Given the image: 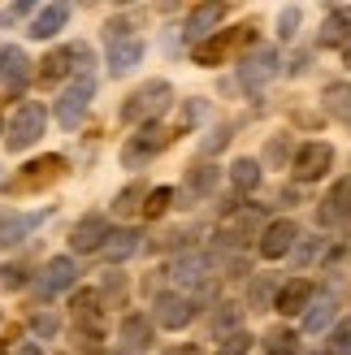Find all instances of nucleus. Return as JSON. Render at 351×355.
<instances>
[{"mask_svg":"<svg viewBox=\"0 0 351 355\" xmlns=\"http://www.w3.org/2000/svg\"><path fill=\"white\" fill-rule=\"evenodd\" d=\"M347 355H351V351H347Z\"/></svg>","mask_w":351,"mask_h":355,"instance_id":"nucleus-43","label":"nucleus"},{"mask_svg":"<svg viewBox=\"0 0 351 355\" xmlns=\"http://www.w3.org/2000/svg\"><path fill=\"white\" fill-rule=\"evenodd\" d=\"M31 13V5H5L0 9V22H17V17H26Z\"/></svg>","mask_w":351,"mask_h":355,"instance_id":"nucleus-38","label":"nucleus"},{"mask_svg":"<svg viewBox=\"0 0 351 355\" xmlns=\"http://www.w3.org/2000/svg\"><path fill=\"white\" fill-rule=\"evenodd\" d=\"M104 256H109L113 264H121V260H130L135 252H139V234L135 230H113L109 239H104V247H100Z\"/></svg>","mask_w":351,"mask_h":355,"instance_id":"nucleus-20","label":"nucleus"},{"mask_svg":"<svg viewBox=\"0 0 351 355\" xmlns=\"http://www.w3.org/2000/svg\"><path fill=\"white\" fill-rule=\"evenodd\" d=\"M44 109L40 104H22V109L13 113V121H9V135H5V144H9V152H26V148H35L40 144V135H44Z\"/></svg>","mask_w":351,"mask_h":355,"instance_id":"nucleus-5","label":"nucleus"},{"mask_svg":"<svg viewBox=\"0 0 351 355\" xmlns=\"http://www.w3.org/2000/svg\"><path fill=\"white\" fill-rule=\"evenodd\" d=\"M148 343H152V321L139 316V312L126 316V321H121V347H126V355H144Z\"/></svg>","mask_w":351,"mask_h":355,"instance_id":"nucleus-18","label":"nucleus"},{"mask_svg":"<svg viewBox=\"0 0 351 355\" xmlns=\"http://www.w3.org/2000/svg\"><path fill=\"white\" fill-rule=\"evenodd\" d=\"M347 22H351V5H339L334 13L325 17V26H321V44H325V48H334V44H347V40H351Z\"/></svg>","mask_w":351,"mask_h":355,"instance_id":"nucleus-22","label":"nucleus"},{"mask_svg":"<svg viewBox=\"0 0 351 355\" xmlns=\"http://www.w3.org/2000/svg\"><path fill=\"white\" fill-rule=\"evenodd\" d=\"M325 104H329V113L351 121V87H329L325 92Z\"/></svg>","mask_w":351,"mask_h":355,"instance_id":"nucleus-29","label":"nucleus"},{"mask_svg":"<svg viewBox=\"0 0 351 355\" xmlns=\"http://www.w3.org/2000/svg\"><path fill=\"white\" fill-rule=\"evenodd\" d=\"M139 200H148V191H144V187H126V191L117 195V212H135V208H144Z\"/></svg>","mask_w":351,"mask_h":355,"instance_id":"nucleus-34","label":"nucleus"},{"mask_svg":"<svg viewBox=\"0 0 351 355\" xmlns=\"http://www.w3.org/2000/svg\"><path fill=\"white\" fill-rule=\"evenodd\" d=\"M0 78L9 83V92H22L31 78V61L17 44H0Z\"/></svg>","mask_w":351,"mask_h":355,"instance_id":"nucleus-13","label":"nucleus"},{"mask_svg":"<svg viewBox=\"0 0 351 355\" xmlns=\"http://www.w3.org/2000/svg\"><path fill=\"white\" fill-rule=\"evenodd\" d=\"M312 299H317V291H312V282L308 277H291L286 286H277L273 295V308L282 312V316H295V312H304Z\"/></svg>","mask_w":351,"mask_h":355,"instance_id":"nucleus-11","label":"nucleus"},{"mask_svg":"<svg viewBox=\"0 0 351 355\" xmlns=\"http://www.w3.org/2000/svg\"><path fill=\"white\" fill-rule=\"evenodd\" d=\"M221 17H225V5H200V9H191V17H187V40L204 44Z\"/></svg>","mask_w":351,"mask_h":355,"instance_id":"nucleus-17","label":"nucleus"},{"mask_svg":"<svg viewBox=\"0 0 351 355\" xmlns=\"http://www.w3.org/2000/svg\"><path fill=\"white\" fill-rule=\"evenodd\" d=\"M248 347H252V338L243 329H234V334H225V338H221V351L217 355H248Z\"/></svg>","mask_w":351,"mask_h":355,"instance_id":"nucleus-32","label":"nucleus"},{"mask_svg":"<svg viewBox=\"0 0 351 355\" xmlns=\"http://www.w3.org/2000/svg\"><path fill=\"white\" fill-rule=\"evenodd\" d=\"M329 347H334L339 355H347V351H351V321L334 325V334H329Z\"/></svg>","mask_w":351,"mask_h":355,"instance_id":"nucleus-36","label":"nucleus"},{"mask_svg":"<svg viewBox=\"0 0 351 355\" xmlns=\"http://www.w3.org/2000/svg\"><path fill=\"white\" fill-rule=\"evenodd\" d=\"M173 204V191L169 187H156L148 191V200H144V217H165V208Z\"/></svg>","mask_w":351,"mask_h":355,"instance_id":"nucleus-30","label":"nucleus"},{"mask_svg":"<svg viewBox=\"0 0 351 355\" xmlns=\"http://www.w3.org/2000/svg\"><path fill=\"white\" fill-rule=\"evenodd\" d=\"M196 321V304L187 295H156V325L165 329H187Z\"/></svg>","mask_w":351,"mask_h":355,"instance_id":"nucleus-10","label":"nucleus"},{"mask_svg":"<svg viewBox=\"0 0 351 355\" xmlns=\"http://www.w3.org/2000/svg\"><path fill=\"white\" fill-rule=\"evenodd\" d=\"M329 165H334V148L329 144H304L300 152H295L291 173L300 178V182H317V178L329 173Z\"/></svg>","mask_w":351,"mask_h":355,"instance_id":"nucleus-7","label":"nucleus"},{"mask_svg":"<svg viewBox=\"0 0 351 355\" xmlns=\"http://www.w3.org/2000/svg\"><path fill=\"white\" fill-rule=\"evenodd\" d=\"M230 182H234V191H256L260 187V165L252 156H243V161L230 165Z\"/></svg>","mask_w":351,"mask_h":355,"instance_id":"nucleus-25","label":"nucleus"},{"mask_svg":"<svg viewBox=\"0 0 351 355\" xmlns=\"http://www.w3.org/2000/svg\"><path fill=\"white\" fill-rule=\"evenodd\" d=\"M347 195H351V187H347V182L329 191V200L321 204V225H334V221L343 217V212H347Z\"/></svg>","mask_w":351,"mask_h":355,"instance_id":"nucleus-27","label":"nucleus"},{"mask_svg":"<svg viewBox=\"0 0 351 355\" xmlns=\"http://www.w3.org/2000/svg\"><path fill=\"white\" fill-rule=\"evenodd\" d=\"M295 26H300V9L286 5L282 17H277V35H282V40H295Z\"/></svg>","mask_w":351,"mask_h":355,"instance_id":"nucleus-35","label":"nucleus"},{"mask_svg":"<svg viewBox=\"0 0 351 355\" xmlns=\"http://www.w3.org/2000/svg\"><path fill=\"white\" fill-rule=\"evenodd\" d=\"M87 65H92V48L87 44H69V48H57V52H48V57L40 61V83H61L69 69H78V78L87 74Z\"/></svg>","mask_w":351,"mask_h":355,"instance_id":"nucleus-2","label":"nucleus"},{"mask_svg":"<svg viewBox=\"0 0 351 355\" xmlns=\"http://www.w3.org/2000/svg\"><path fill=\"white\" fill-rule=\"evenodd\" d=\"M269 295H273V282H269V277H260L256 286H252V304H256V308H260V304H269Z\"/></svg>","mask_w":351,"mask_h":355,"instance_id":"nucleus-37","label":"nucleus"},{"mask_svg":"<svg viewBox=\"0 0 351 355\" xmlns=\"http://www.w3.org/2000/svg\"><path fill=\"white\" fill-rule=\"evenodd\" d=\"M109 234H113V230H109L104 217H83L74 230H69V247H74V252H100Z\"/></svg>","mask_w":351,"mask_h":355,"instance_id":"nucleus-14","label":"nucleus"},{"mask_svg":"<svg viewBox=\"0 0 351 355\" xmlns=\"http://www.w3.org/2000/svg\"><path fill=\"white\" fill-rule=\"evenodd\" d=\"M169 100H173V87L165 83V78H152V83H144L135 96H126V104H121V121H130V126H152V117L156 113H165L169 109Z\"/></svg>","mask_w":351,"mask_h":355,"instance_id":"nucleus-1","label":"nucleus"},{"mask_svg":"<svg viewBox=\"0 0 351 355\" xmlns=\"http://www.w3.org/2000/svg\"><path fill=\"white\" fill-rule=\"evenodd\" d=\"M65 173V156H40V161H31L22 173L13 178V191H40L44 182Z\"/></svg>","mask_w":351,"mask_h":355,"instance_id":"nucleus-9","label":"nucleus"},{"mask_svg":"<svg viewBox=\"0 0 351 355\" xmlns=\"http://www.w3.org/2000/svg\"><path fill=\"white\" fill-rule=\"evenodd\" d=\"M92 96H96V78H92V74L74 78V83L61 92V100H57V109H52V113H57V121H61L65 130H74L78 121H83V113L92 109Z\"/></svg>","mask_w":351,"mask_h":355,"instance_id":"nucleus-3","label":"nucleus"},{"mask_svg":"<svg viewBox=\"0 0 351 355\" xmlns=\"http://www.w3.org/2000/svg\"><path fill=\"white\" fill-rule=\"evenodd\" d=\"M252 40V26H234V31H217V35H208L204 44L191 48V57H196V65H221L225 57H230L234 48H243Z\"/></svg>","mask_w":351,"mask_h":355,"instance_id":"nucleus-6","label":"nucleus"},{"mask_svg":"<svg viewBox=\"0 0 351 355\" xmlns=\"http://www.w3.org/2000/svg\"><path fill=\"white\" fill-rule=\"evenodd\" d=\"M273 65H277V57L265 48V52H256V57H248V65H243V83L248 87H260L269 74H273Z\"/></svg>","mask_w":351,"mask_h":355,"instance_id":"nucleus-23","label":"nucleus"},{"mask_svg":"<svg viewBox=\"0 0 351 355\" xmlns=\"http://www.w3.org/2000/svg\"><path fill=\"white\" fill-rule=\"evenodd\" d=\"M165 355H204V351H200V347H191V343H182V347H169Z\"/></svg>","mask_w":351,"mask_h":355,"instance_id":"nucleus-39","label":"nucleus"},{"mask_svg":"<svg viewBox=\"0 0 351 355\" xmlns=\"http://www.w3.org/2000/svg\"><path fill=\"white\" fill-rule=\"evenodd\" d=\"M334 316H339V308H334V299H329V295L312 299L308 312H304V334H325V325H334Z\"/></svg>","mask_w":351,"mask_h":355,"instance_id":"nucleus-19","label":"nucleus"},{"mask_svg":"<svg viewBox=\"0 0 351 355\" xmlns=\"http://www.w3.org/2000/svg\"><path fill=\"white\" fill-rule=\"evenodd\" d=\"M13 355H44V347H40V343H22V347H17Z\"/></svg>","mask_w":351,"mask_h":355,"instance_id":"nucleus-40","label":"nucleus"},{"mask_svg":"<svg viewBox=\"0 0 351 355\" xmlns=\"http://www.w3.org/2000/svg\"><path fill=\"white\" fill-rule=\"evenodd\" d=\"M343 65H347V69H351V40H347V44H343Z\"/></svg>","mask_w":351,"mask_h":355,"instance_id":"nucleus-41","label":"nucleus"},{"mask_svg":"<svg viewBox=\"0 0 351 355\" xmlns=\"http://www.w3.org/2000/svg\"><path fill=\"white\" fill-rule=\"evenodd\" d=\"M65 22H69V5H44V9H35L26 35L31 40H52V35L65 31Z\"/></svg>","mask_w":351,"mask_h":355,"instance_id":"nucleus-15","label":"nucleus"},{"mask_svg":"<svg viewBox=\"0 0 351 355\" xmlns=\"http://www.w3.org/2000/svg\"><path fill=\"white\" fill-rule=\"evenodd\" d=\"M74 316H78V325H87V329H92V334H100V329H104L100 295H96V291H83V295L74 299Z\"/></svg>","mask_w":351,"mask_h":355,"instance_id":"nucleus-21","label":"nucleus"},{"mask_svg":"<svg viewBox=\"0 0 351 355\" xmlns=\"http://www.w3.org/2000/svg\"><path fill=\"white\" fill-rule=\"evenodd\" d=\"M213 187H217V169L213 165H200V169L187 173V195H208Z\"/></svg>","mask_w":351,"mask_h":355,"instance_id":"nucleus-28","label":"nucleus"},{"mask_svg":"<svg viewBox=\"0 0 351 355\" xmlns=\"http://www.w3.org/2000/svg\"><path fill=\"white\" fill-rule=\"evenodd\" d=\"M295 239H300V230H295V221H269L265 230H260V256L265 260H282L291 247H295Z\"/></svg>","mask_w":351,"mask_h":355,"instance_id":"nucleus-8","label":"nucleus"},{"mask_svg":"<svg viewBox=\"0 0 351 355\" xmlns=\"http://www.w3.org/2000/svg\"><path fill=\"white\" fill-rule=\"evenodd\" d=\"M44 217H48V212H35V217H17V221H9L5 230H0V239H5V243H13V239H22L26 230H35V225H40Z\"/></svg>","mask_w":351,"mask_h":355,"instance_id":"nucleus-31","label":"nucleus"},{"mask_svg":"<svg viewBox=\"0 0 351 355\" xmlns=\"http://www.w3.org/2000/svg\"><path fill=\"white\" fill-rule=\"evenodd\" d=\"M0 130H5V121H0Z\"/></svg>","mask_w":351,"mask_h":355,"instance_id":"nucleus-42","label":"nucleus"},{"mask_svg":"<svg viewBox=\"0 0 351 355\" xmlns=\"http://www.w3.org/2000/svg\"><path fill=\"white\" fill-rule=\"evenodd\" d=\"M169 139H173V135H169L165 126H156V121H152V126H144L139 135L126 139V148H121V165H126V169H139L144 161H152L156 152H165V148H169Z\"/></svg>","mask_w":351,"mask_h":355,"instance_id":"nucleus-4","label":"nucleus"},{"mask_svg":"<svg viewBox=\"0 0 351 355\" xmlns=\"http://www.w3.org/2000/svg\"><path fill=\"white\" fill-rule=\"evenodd\" d=\"M173 277L178 282H204L208 277V256H182V260H173Z\"/></svg>","mask_w":351,"mask_h":355,"instance_id":"nucleus-26","label":"nucleus"},{"mask_svg":"<svg viewBox=\"0 0 351 355\" xmlns=\"http://www.w3.org/2000/svg\"><path fill=\"white\" fill-rule=\"evenodd\" d=\"M295 351H300V334H295V329H269L265 334V355H295Z\"/></svg>","mask_w":351,"mask_h":355,"instance_id":"nucleus-24","label":"nucleus"},{"mask_svg":"<svg viewBox=\"0 0 351 355\" xmlns=\"http://www.w3.org/2000/svg\"><path fill=\"white\" fill-rule=\"evenodd\" d=\"M31 329L40 334V338H57L61 321H57V316H52V312H35V316H31Z\"/></svg>","mask_w":351,"mask_h":355,"instance_id":"nucleus-33","label":"nucleus"},{"mask_svg":"<svg viewBox=\"0 0 351 355\" xmlns=\"http://www.w3.org/2000/svg\"><path fill=\"white\" fill-rule=\"evenodd\" d=\"M144 61V40H135V35H126V40H113L109 44V74H130V69Z\"/></svg>","mask_w":351,"mask_h":355,"instance_id":"nucleus-16","label":"nucleus"},{"mask_svg":"<svg viewBox=\"0 0 351 355\" xmlns=\"http://www.w3.org/2000/svg\"><path fill=\"white\" fill-rule=\"evenodd\" d=\"M74 277H78V264L74 260H69V256H52L44 264V273H40V291L44 295H61V291L74 286Z\"/></svg>","mask_w":351,"mask_h":355,"instance_id":"nucleus-12","label":"nucleus"}]
</instances>
